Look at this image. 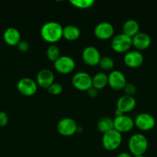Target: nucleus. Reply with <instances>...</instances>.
Wrapping results in <instances>:
<instances>
[{"label":"nucleus","instance_id":"nucleus-1","mask_svg":"<svg viewBox=\"0 0 157 157\" xmlns=\"http://www.w3.org/2000/svg\"><path fill=\"white\" fill-rule=\"evenodd\" d=\"M63 27L57 21H47L42 26L40 34L44 41L54 44L62 38Z\"/></svg>","mask_w":157,"mask_h":157},{"label":"nucleus","instance_id":"nucleus-2","mask_svg":"<svg viewBox=\"0 0 157 157\" xmlns=\"http://www.w3.org/2000/svg\"><path fill=\"white\" fill-rule=\"evenodd\" d=\"M128 147L129 153L132 156H143L149 147L148 139L142 133H135L129 138Z\"/></svg>","mask_w":157,"mask_h":157},{"label":"nucleus","instance_id":"nucleus-3","mask_svg":"<svg viewBox=\"0 0 157 157\" xmlns=\"http://www.w3.org/2000/svg\"><path fill=\"white\" fill-rule=\"evenodd\" d=\"M123 141L122 133L115 130V129L109 130L103 133L102 143L104 149L108 151H114L120 147Z\"/></svg>","mask_w":157,"mask_h":157},{"label":"nucleus","instance_id":"nucleus-4","mask_svg":"<svg viewBox=\"0 0 157 157\" xmlns=\"http://www.w3.org/2000/svg\"><path fill=\"white\" fill-rule=\"evenodd\" d=\"M132 46V38L123 33L114 36L111 41V48L114 52L117 53L126 54V52H129Z\"/></svg>","mask_w":157,"mask_h":157},{"label":"nucleus","instance_id":"nucleus-5","mask_svg":"<svg viewBox=\"0 0 157 157\" xmlns=\"http://www.w3.org/2000/svg\"><path fill=\"white\" fill-rule=\"evenodd\" d=\"M72 84L77 90L87 91L92 87V77L87 72H77L72 76Z\"/></svg>","mask_w":157,"mask_h":157},{"label":"nucleus","instance_id":"nucleus-6","mask_svg":"<svg viewBox=\"0 0 157 157\" xmlns=\"http://www.w3.org/2000/svg\"><path fill=\"white\" fill-rule=\"evenodd\" d=\"M58 133L63 136H72L78 130V125L75 120L71 117H64L60 120L56 126Z\"/></svg>","mask_w":157,"mask_h":157},{"label":"nucleus","instance_id":"nucleus-7","mask_svg":"<svg viewBox=\"0 0 157 157\" xmlns=\"http://www.w3.org/2000/svg\"><path fill=\"white\" fill-rule=\"evenodd\" d=\"M53 64L56 71L62 75L70 74L75 67V61L69 55H61Z\"/></svg>","mask_w":157,"mask_h":157},{"label":"nucleus","instance_id":"nucleus-8","mask_svg":"<svg viewBox=\"0 0 157 157\" xmlns=\"http://www.w3.org/2000/svg\"><path fill=\"white\" fill-rule=\"evenodd\" d=\"M16 87L18 92L26 97L33 96L38 90L36 81L30 78H22L19 79Z\"/></svg>","mask_w":157,"mask_h":157},{"label":"nucleus","instance_id":"nucleus-9","mask_svg":"<svg viewBox=\"0 0 157 157\" xmlns=\"http://www.w3.org/2000/svg\"><path fill=\"white\" fill-rule=\"evenodd\" d=\"M135 127L142 131H149L155 126V119L152 115L148 113H141L134 120Z\"/></svg>","mask_w":157,"mask_h":157},{"label":"nucleus","instance_id":"nucleus-10","mask_svg":"<svg viewBox=\"0 0 157 157\" xmlns=\"http://www.w3.org/2000/svg\"><path fill=\"white\" fill-rule=\"evenodd\" d=\"M82 58L87 65L94 67L99 65L101 59V55L97 48L90 45L83 49L82 52Z\"/></svg>","mask_w":157,"mask_h":157},{"label":"nucleus","instance_id":"nucleus-11","mask_svg":"<svg viewBox=\"0 0 157 157\" xmlns=\"http://www.w3.org/2000/svg\"><path fill=\"white\" fill-rule=\"evenodd\" d=\"M114 129L120 133H127L131 131L135 127L134 120L129 116L123 114L121 116L115 117L113 120Z\"/></svg>","mask_w":157,"mask_h":157},{"label":"nucleus","instance_id":"nucleus-12","mask_svg":"<svg viewBox=\"0 0 157 157\" xmlns=\"http://www.w3.org/2000/svg\"><path fill=\"white\" fill-rule=\"evenodd\" d=\"M126 84H127V81H126V76L120 71H112L108 75V84L113 90H123Z\"/></svg>","mask_w":157,"mask_h":157},{"label":"nucleus","instance_id":"nucleus-13","mask_svg":"<svg viewBox=\"0 0 157 157\" xmlns=\"http://www.w3.org/2000/svg\"><path fill=\"white\" fill-rule=\"evenodd\" d=\"M113 25L108 21H102L95 25L94 29V35L100 40H107L112 38L114 35Z\"/></svg>","mask_w":157,"mask_h":157},{"label":"nucleus","instance_id":"nucleus-14","mask_svg":"<svg viewBox=\"0 0 157 157\" xmlns=\"http://www.w3.org/2000/svg\"><path fill=\"white\" fill-rule=\"evenodd\" d=\"M125 64L130 68H137L143 64L144 61L143 54L137 50H129L126 52L123 58Z\"/></svg>","mask_w":157,"mask_h":157},{"label":"nucleus","instance_id":"nucleus-15","mask_svg":"<svg viewBox=\"0 0 157 157\" xmlns=\"http://www.w3.org/2000/svg\"><path fill=\"white\" fill-rule=\"evenodd\" d=\"M55 81V75L51 70L43 68L38 72L36 75V81L38 87H41L44 89H48Z\"/></svg>","mask_w":157,"mask_h":157},{"label":"nucleus","instance_id":"nucleus-16","mask_svg":"<svg viewBox=\"0 0 157 157\" xmlns=\"http://www.w3.org/2000/svg\"><path fill=\"white\" fill-rule=\"evenodd\" d=\"M135 106L136 101L132 96L124 94L117 100L116 109L123 114L132 111L135 108Z\"/></svg>","mask_w":157,"mask_h":157},{"label":"nucleus","instance_id":"nucleus-17","mask_svg":"<svg viewBox=\"0 0 157 157\" xmlns=\"http://www.w3.org/2000/svg\"><path fill=\"white\" fill-rule=\"evenodd\" d=\"M132 46L137 51H144L147 49L152 43V39L149 35L146 32H139L132 38Z\"/></svg>","mask_w":157,"mask_h":157},{"label":"nucleus","instance_id":"nucleus-18","mask_svg":"<svg viewBox=\"0 0 157 157\" xmlns=\"http://www.w3.org/2000/svg\"><path fill=\"white\" fill-rule=\"evenodd\" d=\"M3 39L9 46H17L21 41V33L17 29L9 27L4 31Z\"/></svg>","mask_w":157,"mask_h":157},{"label":"nucleus","instance_id":"nucleus-19","mask_svg":"<svg viewBox=\"0 0 157 157\" xmlns=\"http://www.w3.org/2000/svg\"><path fill=\"white\" fill-rule=\"evenodd\" d=\"M139 24L135 20L128 19L124 22L123 25V33L130 38H133L135 35L139 32Z\"/></svg>","mask_w":157,"mask_h":157},{"label":"nucleus","instance_id":"nucleus-20","mask_svg":"<svg viewBox=\"0 0 157 157\" xmlns=\"http://www.w3.org/2000/svg\"><path fill=\"white\" fill-rule=\"evenodd\" d=\"M80 34L79 28L75 25H68L63 28L62 38L68 41H75L80 37Z\"/></svg>","mask_w":157,"mask_h":157},{"label":"nucleus","instance_id":"nucleus-21","mask_svg":"<svg viewBox=\"0 0 157 157\" xmlns=\"http://www.w3.org/2000/svg\"><path fill=\"white\" fill-rule=\"evenodd\" d=\"M108 85V75L104 72H99L92 77V87L101 90Z\"/></svg>","mask_w":157,"mask_h":157},{"label":"nucleus","instance_id":"nucleus-22","mask_svg":"<svg viewBox=\"0 0 157 157\" xmlns=\"http://www.w3.org/2000/svg\"><path fill=\"white\" fill-rule=\"evenodd\" d=\"M96 127L99 132L103 133H106V132L114 129L113 120L109 117H107L101 118L97 122Z\"/></svg>","mask_w":157,"mask_h":157},{"label":"nucleus","instance_id":"nucleus-23","mask_svg":"<svg viewBox=\"0 0 157 157\" xmlns=\"http://www.w3.org/2000/svg\"><path fill=\"white\" fill-rule=\"evenodd\" d=\"M61 56L60 55V49L55 44H52L47 48L46 50V57L50 61L55 62L59 57Z\"/></svg>","mask_w":157,"mask_h":157},{"label":"nucleus","instance_id":"nucleus-24","mask_svg":"<svg viewBox=\"0 0 157 157\" xmlns=\"http://www.w3.org/2000/svg\"><path fill=\"white\" fill-rule=\"evenodd\" d=\"M99 65L103 71H111L113 69L115 66V62L111 57L103 56L101 57Z\"/></svg>","mask_w":157,"mask_h":157},{"label":"nucleus","instance_id":"nucleus-25","mask_svg":"<svg viewBox=\"0 0 157 157\" xmlns=\"http://www.w3.org/2000/svg\"><path fill=\"white\" fill-rule=\"evenodd\" d=\"M70 3L77 9H87L95 4L94 0H71Z\"/></svg>","mask_w":157,"mask_h":157},{"label":"nucleus","instance_id":"nucleus-26","mask_svg":"<svg viewBox=\"0 0 157 157\" xmlns=\"http://www.w3.org/2000/svg\"><path fill=\"white\" fill-rule=\"evenodd\" d=\"M48 92L52 95H58L62 92L63 87L59 83L54 82L49 88L47 89Z\"/></svg>","mask_w":157,"mask_h":157},{"label":"nucleus","instance_id":"nucleus-27","mask_svg":"<svg viewBox=\"0 0 157 157\" xmlns=\"http://www.w3.org/2000/svg\"><path fill=\"white\" fill-rule=\"evenodd\" d=\"M123 90L125 91V94L133 97V95L136 93L137 89L134 84H132V83H127L124 87V88H123Z\"/></svg>","mask_w":157,"mask_h":157},{"label":"nucleus","instance_id":"nucleus-28","mask_svg":"<svg viewBox=\"0 0 157 157\" xmlns=\"http://www.w3.org/2000/svg\"><path fill=\"white\" fill-rule=\"evenodd\" d=\"M9 123V116L5 111H0V127H5Z\"/></svg>","mask_w":157,"mask_h":157},{"label":"nucleus","instance_id":"nucleus-29","mask_svg":"<svg viewBox=\"0 0 157 157\" xmlns=\"http://www.w3.org/2000/svg\"><path fill=\"white\" fill-rule=\"evenodd\" d=\"M17 48H18V49L20 52H26L29 51L30 46H29V44L28 43V41H24V40H21L20 42L18 44V45H17Z\"/></svg>","mask_w":157,"mask_h":157},{"label":"nucleus","instance_id":"nucleus-30","mask_svg":"<svg viewBox=\"0 0 157 157\" xmlns=\"http://www.w3.org/2000/svg\"><path fill=\"white\" fill-rule=\"evenodd\" d=\"M87 94L89 95V98H95L98 96V90L95 89V87H92L90 89L87 90Z\"/></svg>","mask_w":157,"mask_h":157},{"label":"nucleus","instance_id":"nucleus-31","mask_svg":"<svg viewBox=\"0 0 157 157\" xmlns=\"http://www.w3.org/2000/svg\"><path fill=\"white\" fill-rule=\"evenodd\" d=\"M116 157H132V156L130 153H126V152H123V153H121L119 155H117Z\"/></svg>","mask_w":157,"mask_h":157},{"label":"nucleus","instance_id":"nucleus-32","mask_svg":"<svg viewBox=\"0 0 157 157\" xmlns=\"http://www.w3.org/2000/svg\"><path fill=\"white\" fill-rule=\"evenodd\" d=\"M134 157H146L144 156V155H143V156H134Z\"/></svg>","mask_w":157,"mask_h":157}]
</instances>
